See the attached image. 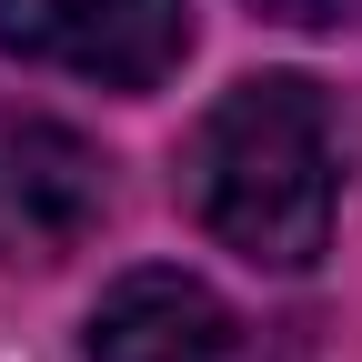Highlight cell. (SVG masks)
<instances>
[{
    "instance_id": "cell-1",
    "label": "cell",
    "mask_w": 362,
    "mask_h": 362,
    "mask_svg": "<svg viewBox=\"0 0 362 362\" xmlns=\"http://www.w3.org/2000/svg\"><path fill=\"white\" fill-rule=\"evenodd\" d=\"M192 221L262 272H312L342 211V101L302 71H252L181 141Z\"/></svg>"
},
{
    "instance_id": "cell-2",
    "label": "cell",
    "mask_w": 362,
    "mask_h": 362,
    "mask_svg": "<svg viewBox=\"0 0 362 362\" xmlns=\"http://www.w3.org/2000/svg\"><path fill=\"white\" fill-rule=\"evenodd\" d=\"M192 51V0H0V61L101 90H161Z\"/></svg>"
},
{
    "instance_id": "cell-3",
    "label": "cell",
    "mask_w": 362,
    "mask_h": 362,
    "mask_svg": "<svg viewBox=\"0 0 362 362\" xmlns=\"http://www.w3.org/2000/svg\"><path fill=\"white\" fill-rule=\"evenodd\" d=\"M111 161L71 121L0 101V262H61L101 232Z\"/></svg>"
},
{
    "instance_id": "cell-4",
    "label": "cell",
    "mask_w": 362,
    "mask_h": 362,
    "mask_svg": "<svg viewBox=\"0 0 362 362\" xmlns=\"http://www.w3.org/2000/svg\"><path fill=\"white\" fill-rule=\"evenodd\" d=\"M81 362H232V312L211 302V282L171 262H141L90 302Z\"/></svg>"
},
{
    "instance_id": "cell-5",
    "label": "cell",
    "mask_w": 362,
    "mask_h": 362,
    "mask_svg": "<svg viewBox=\"0 0 362 362\" xmlns=\"http://www.w3.org/2000/svg\"><path fill=\"white\" fill-rule=\"evenodd\" d=\"M262 21H282V30H352L362 21V0H252Z\"/></svg>"
}]
</instances>
